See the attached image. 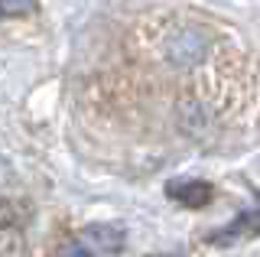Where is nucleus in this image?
<instances>
[{"mask_svg":"<svg viewBox=\"0 0 260 257\" xmlns=\"http://www.w3.org/2000/svg\"><path fill=\"white\" fill-rule=\"evenodd\" d=\"M65 257H94V254H88V251H85V247H81V244H78V241H72V244H69V247H65Z\"/></svg>","mask_w":260,"mask_h":257,"instance_id":"obj_5","label":"nucleus"},{"mask_svg":"<svg viewBox=\"0 0 260 257\" xmlns=\"http://www.w3.org/2000/svg\"><path fill=\"white\" fill-rule=\"evenodd\" d=\"M75 241L88 254L108 257V254H117L120 247H124V231H120L117 224H91V228H85Z\"/></svg>","mask_w":260,"mask_h":257,"instance_id":"obj_1","label":"nucleus"},{"mask_svg":"<svg viewBox=\"0 0 260 257\" xmlns=\"http://www.w3.org/2000/svg\"><path fill=\"white\" fill-rule=\"evenodd\" d=\"M36 0H0V17H26Z\"/></svg>","mask_w":260,"mask_h":257,"instance_id":"obj_4","label":"nucleus"},{"mask_svg":"<svg viewBox=\"0 0 260 257\" xmlns=\"http://www.w3.org/2000/svg\"><path fill=\"white\" fill-rule=\"evenodd\" d=\"M169 196L179 199L182 205L199 208V205H205L211 199V186L208 182H199V179H192V182H169Z\"/></svg>","mask_w":260,"mask_h":257,"instance_id":"obj_3","label":"nucleus"},{"mask_svg":"<svg viewBox=\"0 0 260 257\" xmlns=\"http://www.w3.org/2000/svg\"><path fill=\"white\" fill-rule=\"evenodd\" d=\"M153 257H159V254H153Z\"/></svg>","mask_w":260,"mask_h":257,"instance_id":"obj_6","label":"nucleus"},{"mask_svg":"<svg viewBox=\"0 0 260 257\" xmlns=\"http://www.w3.org/2000/svg\"><path fill=\"white\" fill-rule=\"evenodd\" d=\"M260 231V208L257 212H244L238 215L228 228H221L218 235H211V241L215 244H231V241H241V238H250V235H257Z\"/></svg>","mask_w":260,"mask_h":257,"instance_id":"obj_2","label":"nucleus"}]
</instances>
